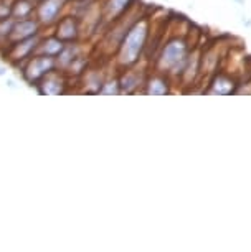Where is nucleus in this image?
Segmentation results:
<instances>
[{"label":"nucleus","instance_id":"nucleus-6","mask_svg":"<svg viewBox=\"0 0 251 252\" xmlns=\"http://www.w3.org/2000/svg\"><path fill=\"white\" fill-rule=\"evenodd\" d=\"M41 32V25L40 22L36 20V17H30V18H22V20H15L12 25V32L10 36H8V43H17L20 40H25V38L40 35Z\"/></svg>","mask_w":251,"mask_h":252},{"label":"nucleus","instance_id":"nucleus-14","mask_svg":"<svg viewBox=\"0 0 251 252\" xmlns=\"http://www.w3.org/2000/svg\"><path fill=\"white\" fill-rule=\"evenodd\" d=\"M36 8V3L30 2V0H13L12 5V18L13 20H22V18L33 17Z\"/></svg>","mask_w":251,"mask_h":252},{"label":"nucleus","instance_id":"nucleus-13","mask_svg":"<svg viewBox=\"0 0 251 252\" xmlns=\"http://www.w3.org/2000/svg\"><path fill=\"white\" fill-rule=\"evenodd\" d=\"M66 46L65 41H61L58 36H48L45 38V40H40V45H38V50H36V53L40 55H46V56H53V58H56L61 51H63V48Z\"/></svg>","mask_w":251,"mask_h":252},{"label":"nucleus","instance_id":"nucleus-7","mask_svg":"<svg viewBox=\"0 0 251 252\" xmlns=\"http://www.w3.org/2000/svg\"><path fill=\"white\" fill-rule=\"evenodd\" d=\"M79 35H81V28H79L78 17H63L55 25V36H58L65 43H74L78 41Z\"/></svg>","mask_w":251,"mask_h":252},{"label":"nucleus","instance_id":"nucleus-10","mask_svg":"<svg viewBox=\"0 0 251 252\" xmlns=\"http://www.w3.org/2000/svg\"><path fill=\"white\" fill-rule=\"evenodd\" d=\"M36 86H38V93L43 94V96H58V94L65 93L66 83H65L63 76L51 71V73L46 74Z\"/></svg>","mask_w":251,"mask_h":252},{"label":"nucleus","instance_id":"nucleus-11","mask_svg":"<svg viewBox=\"0 0 251 252\" xmlns=\"http://www.w3.org/2000/svg\"><path fill=\"white\" fill-rule=\"evenodd\" d=\"M144 93L150 96H164L170 93V78L162 73H155L152 76H147L144 84Z\"/></svg>","mask_w":251,"mask_h":252},{"label":"nucleus","instance_id":"nucleus-17","mask_svg":"<svg viewBox=\"0 0 251 252\" xmlns=\"http://www.w3.org/2000/svg\"><path fill=\"white\" fill-rule=\"evenodd\" d=\"M12 0H0V20L12 17Z\"/></svg>","mask_w":251,"mask_h":252},{"label":"nucleus","instance_id":"nucleus-4","mask_svg":"<svg viewBox=\"0 0 251 252\" xmlns=\"http://www.w3.org/2000/svg\"><path fill=\"white\" fill-rule=\"evenodd\" d=\"M40 40H41V33L40 35L25 38V40H20V41H17V43L7 45L8 61L15 66H18L20 63H25L27 60H30L32 56L36 53L38 45H40Z\"/></svg>","mask_w":251,"mask_h":252},{"label":"nucleus","instance_id":"nucleus-3","mask_svg":"<svg viewBox=\"0 0 251 252\" xmlns=\"http://www.w3.org/2000/svg\"><path fill=\"white\" fill-rule=\"evenodd\" d=\"M55 69H56V60L53 56L35 53L30 60L25 61V66L22 69V76L28 84H32V86L35 84L36 86L46 74H50Z\"/></svg>","mask_w":251,"mask_h":252},{"label":"nucleus","instance_id":"nucleus-1","mask_svg":"<svg viewBox=\"0 0 251 252\" xmlns=\"http://www.w3.org/2000/svg\"><path fill=\"white\" fill-rule=\"evenodd\" d=\"M150 36L149 17H141L129 27L116 51V63L121 68H131L142 60Z\"/></svg>","mask_w":251,"mask_h":252},{"label":"nucleus","instance_id":"nucleus-16","mask_svg":"<svg viewBox=\"0 0 251 252\" xmlns=\"http://www.w3.org/2000/svg\"><path fill=\"white\" fill-rule=\"evenodd\" d=\"M13 22H15V20H13L12 17L0 20V45H7L8 43V36H10Z\"/></svg>","mask_w":251,"mask_h":252},{"label":"nucleus","instance_id":"nucleus-2","mask_svg":"<svg viewBox=\"0 0 251 252\" xmlns=\"http://www.w3.org/2000/svg\"><path fill=\"white\" fill-rule=\"evenodd\" d=\"M193 48V45L188 43L187 38L174 36L160 48V53L155 60V71L169 76L170 79L180 78L183 68L187 64L188 55Z\"/></svg>","mask_w":251,"mask_h":252},{"label":"nucleus","instance_id":"nucleus-18","mask_svg":"<svg viewBox=\"0 0 251 252\" xmlns=\"http://www.w3.org/2000/svg\"><path fill=\"white\" fill-rule=\"evenodd\" d=\"M30 2H33V3H38V2H40V0H30Z\"/></svg>","mask_w":251,"mask_h":252},{"label":"nucleus","instance_id":"nucleus-12","mask_svg":"<svg viewBox=\"0 0 251 252\" xmlns=\"http://www.w3.org/2000/svg\"><path fill=\"white\" fill-rule=\"evenodd\" d=\"M236 81L231 78L228 74H215L210 83V89H208V94H220V96H225V94H233L236 93L238 89H236Z\"/></svg>","mask_w":251,"mask_h":252},{"label":"nucleus","instance_id":"nucleus-8","mask_svg":"<svg viewBox=\"0 0 251 252\" xmlns=\"http://www.w3.org/2000/svg\"><path fill=\"white\" fill-rule=\"evenodd\" d=\"M132 3L134 0H106L101 7V20L111 25L112 22L119 20L122 15H126L131 10Z\"/></svg>","mask_w":251,"mask_h":252},{"label":"nucleus","instance_id":"nucleus-5","mask_svg":"<svg viewBox=\"0 0 251 252\" xmlns=\"http://www.w3.org/2000/svg\"><path fill=\"white\" fill-rule=\"evenodd\" d=\"M66 5L65 0H40L36 3L35 13L41 27H55Z\"/></svg>","mask_w":251,"mask_h":252},{"label":"nucleus","instance_id":"nucleus-9","mask_svg":"<svg viewBox=\"0 0 251 252\" xmlns=\"http://www.w3.org/2000/svg\"><path fill=\"white\" fill-rule=\"evenodd\" d=\"M124 71L126 73H122L119 76L121 94H134L136 91H139V89L145 84L147 76H145L144 69H137V68H134V66L126 68Z\"/></svg>","mask_w":251,"mask_h":252},{"label":"nucleus","instance_id":"nucleus-19","mask_svg":"<svg viewBox=\"0 0 251 252\" xmlns=\"http://www.w3.org/2000/svg\"><path fill=\"white\" fill-rule=\"evenodd\" d=\"M0 74H3V69H0Z\"/></svg>","mask_w":251,"mask_h":252},{"label":"nucleus","instance_id":"nucleus-15","mask_svg":"<svg viewBox=\"0 0 251 252\" xmlns=\"http://www.w3.org/2000/svg\"><path fill=\"white\" fill-rule=\"evenodd\" d=\"M99 94H103V96H109V94H121L119 78L104 79L103 86H101V89H99Z\"/></svg>","mask_w":251,"mask_h":252}]
</instances>
